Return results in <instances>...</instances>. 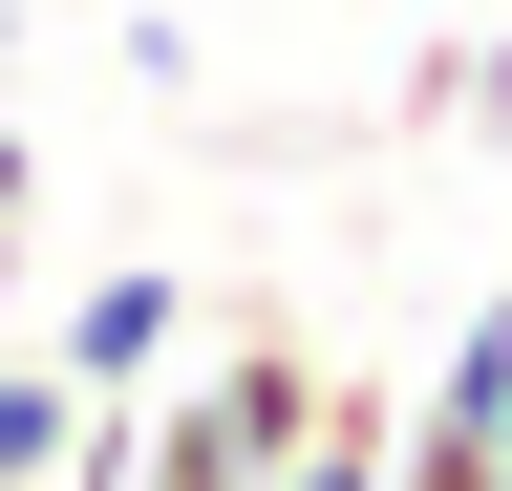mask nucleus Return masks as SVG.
Wrapping results in <instances>:
<instances>
[{
    "mask_svg": "<svg viewBox=\"0 0 512 491\" xmlns=\"http://www.w3.org/2000/svg\"><path fill=\"white\" fill-rule=\"evenodd\" d=\"M171 342H192V278H171V257H107V278L43 321V363H64V385H150Z\"/></svg>",
    "mask_w": 512,
    "mask_h": 491,
    "instance_id": "1",
    "label": "nucleus"
},
{
    "mask_svg": "<svg viewBox=\"0 0 512 491\" xmlns=\"http://www.w3.org/2000/svg\"><path fill=\"white\" fill-rule=\"evenodd\" d=\"M384 449H406V406H384V385H342V363H320V406H299V449L256 470V491H384Z\"/></svg>",
    "mask_w": 512,
    "mask_h": 491,
    "instance_id": "2",
    "label": "nucleus"
},
{
    "mask_svg": "<svg viewBox=\"0 0 512 491\" xmlns=\"http://www.w3.org/2000/svg\"><path fill=\"white\" fill-rule=\"evenodd\" d=\"M64 406H86V385H64L43 342L0 363V491H64Z\"/></svg>",
    "mask_w": 512,
    "mask_h": 491,
    "instance_id": "3",
    "label": "nucleus"
},
{
    "mask_svg": "<svg viewBox=\"0 0 512 491\" xmlns=\"http://www.w3.org/2000/svg\"><path fill=\"white\" fill-rule=\"evenodd\" d=\"M384 491H512V427H427V406H406V449H384Z\"/></svg>",
    "mask_w": 512,
    "mask_h": 491,
    "instance_id": "4",
    "label": "nucleus"
},
{
    "mask_svg": "<svg viewBox=\"0 0 512 491\" xmlns=\"http://www.w3.org/2000/svg\"><path fill=\"white\" fill-rule=\"evenodd\" d=\"M427 427H512V299H491V321L427 363Z\"/></svg>",
    "mask_w": 512,
    "mask_h": 491,
    "instance_id": "5",
    "label": "nucleus"
},
{
    "mask_svg": "<svg viewBox=\"0 0 512 491\" xmlns=\"http://www.w3.org/2000/svg\"><path fill=\"white\" fill-rule=\"evenodd\" d=\"M0 214H43V150H22V107H0Z\"/></svg>",
    "mask_w": 512,
    "mask_h": 491,
    "instance_id": "6",
    "label": "nucleus"
}]
</instances>
